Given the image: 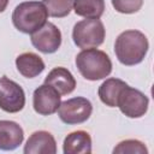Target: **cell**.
<instances>
[{"instance_id":"6da1fadb","label":"cell","mask_w":154,"mask_h":154,"mask_svg":"<svg viewBox=\"0 0 154 154\" xmlns=\"http://www.w3.org/2000/svg\"><path fill=\"white\" fill-rule=\"evenodd\" d=\"M149 48L146 35L138 30H125L118 35L114 43L117 59L126 66L140 64Z\"/></svg>"},{"instance_id":"7a4b0ae2","label":"cell","mask_w":154,"mask_h":154,"mask_svg":"<svg viewBox=\"0 0 154 154\" xmlns=\"http://www.w3.org/2000/svg\"><path fill=\"white\" fill-rule=\"evenodd\" d=\"M76 66L79 73L88 81H99L106 78L112 72V61L109 57L100 49H82L76 57Z\"/></svg>"},{"instance_id":"3957f363","label":"cell","mask_w":154,"mask_h":154,"mask_svg":"<svg viewBox=\"0 0 154 154\" xmlns=\"http://www.w3.org/2000/svg\"><path fill=\"white\" fill-rule=\"evenodd\" d=\"M48 18L43 2L25 1L16 6L12 13V23L17 30L24 34H32L38 30Z\"/></svg>"},{"instance_id":"277c9868","label":"cell","mask_w":154,"mask_h":154,"mask_svg":"<svg viewBox=\"0 0 154 154\" xmlns=\"http://www.w3.org/2000/svg\"><path fill=\"white\" fill-rule=\"evenodd\" d=\"M105 26L99 18H85L75 24L72 38L75 45L81 49L96 48L103 43Z\"/></svg>"},{"instance_id":"5b68a950","label":"cell","mask_w":154,"mask_h":154,"mask_svg":"<svg viewBox=\"0 0 154 154\" xmlns=\"http://www.w3.org/2000/svg\"><path fill=\"white\" fill-rule=\"evenodd\" d=\"M148 97L138 89L129 85L122 89L117 100V107H119L120 112L129 118L143 117L148 111Z\"/></svg>"},{"instance_id":"8992f818","label":"cell","mask_w":154,"mask_h":154,"mask_svg":"<svg viewBox=\"0 0 154 154\" xmlns=\"http://www.w3.org/2000/svg\"><path fill=\"white\" fill-rule=\"evenodd\" d=\"M91 102L82 96L63 101L58 108V116L60 120L67 125H76L87 122L91 116Z\"/></svg>"},{"instance_id":"52a82bcc","label":"cell","mask_w":154,"mask_h":154,"mask_svg":"<svg viewBox=\"0 0 154 154\" xmlns=\"http://www.w3.org/2000/svg\"><path fill=\"white\" fill-rule=\"evenodd\" d=\"M25 105L23 88L6 76L0 77V108L7 113H17Z\"/></svg>"},{"instance_id":"ba28073f","label":"cell","mask_w":154,"mask_h":154,"mask_svg":"<svg viewBox=\"0 0 154 154\" xmlns=\"http://www.w3.org/2000/svg\"><path fill=\"white\" fill-rule=\"evenodd\" d=\"M30 40L37 51L45 54H51L59 49L61 45V32L57 25L46 22L38 30L31 34Z\"/></svg>"},{"instance_id":"9c48e42d","label":"cell","mask_w":154,"mask_h":154,"mask_svg":"<svg viewBox=\"0 0 154 154\" xmlns=\"http://www.w3.org/2000/svg\"><path fill=\"white\" fill-rule=\"evenodd\" d=\"M61 95L51 85L42 84L35 89L32 95V106L36 113L41 116H51L55 113L61 103Z\"/></svg>"},{"instance_id":"30bf717a","label":"cell","mask_w":154,"mask_h":154,"mask_svg":"<svg viewBox=\"0 0 154 154\" xmlns=\"http://www.w3.org/2000/svg\"><path fill=\"white\" fill-rule=\"evenodd\" d=\"M25 154H55L57 142L48 131H35L28 138L24 146Z\"/></svg>"},{"instance_id":"8fae6325","label":"cell","mask_w":154,"mask_h":154,"mask_svg":"<svg viewBox=\"0 0 154 154\" xmlns=\"http://www.w3.org/2000/svg\"><path fill=\"white\" fill-rule=\"evenodd\" d=\"M24 140V131L19 124L12 120H0V149L13 150Z\"/></svg>"},{"instance_id":"7c38bea8","label":"cell","mask_w":154,"mask_h":154,"mask_svg":"<svg viewBox=\"0 0 154 154\" xmlns=\"http://www.w3.org/2000/svg\"><path fill=\"white\" fill-rule=\"evenodd\" d=\"M45 83L53 87L60 95L71 94L76 88V79L65 67H54L45 78Z\"/></svg>"},{"instance_id":"4fadbf2b","label":"cell","mask_w":154,"mask_h":154,"mask_svg":"<svg viewBox=\"0 0 154 154\" xmlns=\"http://www.w3.org/2000/svg\"><path fill=\"white\" fill-rule=\"evenodd\" d=\"M65 154H89L91 153V137L87 131L77 130L69 134L63 144Z\"/></svg>"},{"instance_id":"5bb4252c","label":"cell","mask_w":154,"mask_h":154,"mask_svg":"<svg viewBox=\"0 0 154 154\" xmlns=\"http://www.w3.org/2000/svg\"><path fill=\"white\" fill-rule=\"evenodd\" d=\"M16 66L18 72L26 78H34L45 70L42 58L31 52L19 54L16 58Z\"/></svg>"},{"instance_id":"9a60e30c","label":"cell","mask_w":154,"mask_h":154,"mask_svg":"<svg viewBox=\"0 0 154 154\" xmlns=\"http://www.w3.org/2000/svg\"><path fill=\"white\" fill-rule=\"evenodd\" d=\"M128 84L119 78H108L99 87V97L108 107H117L119 93Z\"/></svg>"},{"instance_id":"2e32d148","label":"cell","mask_w":154,"mask_h":154,"mask_svg":"<svg viewBox=\"0 0 154 154\" xmlns=\"http://www.w3.org/2000/svg\"><path fill=\"white\" fill-rule=\"evenodd\" d=\"M73 10L84 18H100L105 11V0H73Z\"/></svg>"},{"instance_id":"e0dca14e","label":"cell","mask_w":154,"mask_h":154,"mask_svg":"<svg viewBox=\"0 0 154 154\" xmlns=\"http://www.w3.org/2000/svg\"><path fill=\"white\" fill-rule=\"evenodd\" d=\"M48 16L54 18L66 17L73 8V0H42Z\"/></svg>"},{"instance_id":"ac0fdd59","label":"cell","mask_w":154,"mask_h":154,"mask_svg":"<svg viewBox=\"0 0 154 154\" xmlns=\"http://www.w3.org/2000/svg\"><path fill=\"white\" fill-rule=\"evenodd\" d=\"M114 154H148L147 147L138 140H125L119 142L114 149Z\"/></svg>"},{"instance_id":"d6986e66","label":"cell","mask_w":154,"mask_h":154,"mask_svg":"<svg viewBox=\"0 0 154 154\" xmlns=\"http://www.w3.org/2000/svg\"><path fill=\"white\" fill-rule=\"evenodd\" d=\"M112 5L117 12L130 14L141 10L143 0H112Z\"/></svg>"},{"instance_id":"ffe728a7","label":"cell","mask_w":154,"mask_h":154,"mask_svg":"<svg viewBox=\"0 0 154 154\" xmlns=\"http://www.w3.org/2000/svg\"><path fill=\"white\" fill-rule=\"evenodd\" d=\"M7 5H8V0H0V13L6 10Z\"/></svg>"}]
</instances>
